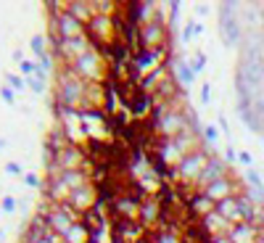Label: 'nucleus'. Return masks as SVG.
Masks as SVG:
<instances>
[{
	"label": "nucleus",
	"mask_w": 264,
	"mask_h": 243,
	"mask_svg": "<svg viewBox=\"0 0 264 243\" xmlns=\"http://www.w3.org/2000/svg\"><path fill=\"white\" fill-rule=\"evenodd\" d=\"M88 85L90 82H84L72 66L64 64L58 69V80H56V100H58V106L84 111L88 108Z\"/></svg>",
	"instance_id": "f257e3e1"
},
{
	"label": "nucleus",
	"mask_w": 264,
	"mask_h": 243,
	"mask_svg": "<svg viewBox=\"0 0 264 243\" xmlns=\"http://www.w3.org/2000/svg\"><path fill=\"white\" fill-rule=\"evenodd\" d=\"M72 69L80 74L84 82H106V74H108V66H106V58L98 48H90L84 50L80 58H74Z\"/></svg>",
	"instance_id": "f03ea898"
},
{
	"label": "nucleus",
	"mask_w": 264,
	"mask_h": 243,
	"mask_svg": "<svg viewBox=\"0 0 264 243\" xmlns=\"http://www.w3.org/2000/svg\"><path fill=\"white\" fill-rule=\"evenodd\" d=\"M212 156H214V154H209L206 148H198L196 154L185 156L182 164L174 170V172H177V185H182V188H196L198 177H201V172L206 170V164H209Z\"/></svg>",
	"instance_id": "7ed1b4c3"
},
{
	"label": "nucleus",
	"mask_w": 264,
	"mask_h": 243,
	"mask_svg": "<svg viewBox=\"0 0 264 243\" xmlns=\"http://www.w3.org/2000/svg\"><path fill=\"white\" fill-rule=\"evenodd\" d=\"M235 11H240V3L220 6V32H222V40L228 48L240 45V40H243V26H240V18L235 16Z\"/></svg>",
	"instance_id": "20e7f679"
},
{
	"label": "nucleus",
	"mask_w": 264,
	"mask_h": 243,
	"mask_svg": "<svg viewBox=\"0 0 264 243\" xmlns=\"http://www.w3.org/2000/svg\"><path fill=\"white\" fill-rule=\"evenodd\" d=\"M140 50H162L169 48V30L166 24H146L138 30Z\"/></svg>",
	"instance_id": "39448f33"
},
{
	"label": "nucleus",
	"mask_w": 264,
	"mask_h": 243,
	"mask_svg": "<svg viewBox=\"0 0 264 243\" xmlns=\"http://www.w3.org/2000/svg\"><path fill=\"white\" fill-rule=\"evenodd\" d=\"M69 204L74 209H77L82 217L88 212H92L100 204V193H98V185L96 182H90V185H84V188H80V190H72V198H69Z\"/></svg>",
	"instance_id": "423d86ee"
},
{
	"label": "nucleus",
	"mask_w": 264,
	"mask_h": 243,
	"mask_svg": "<svg viewBox=\"0 0 264 243\" xmlns=\"http://www.w3.org/2000/svg\"><path fill=\"white\" fill-rule=\"evenodd\" d=\"M238 180L235 177H222V180H216V182H212L209 188H204L201 193H206L209 198L214 201V204H220V201H224V198H232V196H240V193H246V190H240L238 188Z\"/></svg>",
	"instance_id": "0eeeda50"
},
{
	"label": "nucleus",
	"mask_w": 264,
	"mask_h": 243,
	"mask_svg": "<svg viewBox=\"0 0 264 243\" xmlns=\"http://www.w3.org/2000/svg\"><path fill=\"white\" fill-rule=\"evenodd\" d=\"M228 174H230V164L224 162V158H216V156H212V158H209V164H206V170L201 172V177H198V182H196V190H204V188H209L212 182L222 180V177H228Z\"/></svg>",
	"instance_id": "6e6552de"
},
{
	"label": "nucleus",
	"mask_w": 264,
	"mask_h": 243,
	"mask_svg": "<svg viewBox=\"0 0 264 243\" xmlns=\"http://www.w3.org/2000/svg\"><path fill=\"white\" fill-rule=\"evenodd\" d=\"M185 206H188V214H190V220H198V222H201L204 217H209V214L216 209V204H214L206 193L196 190L190 198L185 201Z\"/></svg>",
	"instance_id": "1a4fd4ad"
},
{
	"label": "nucleus",
	"mask_w": 264,
	"mask_h": 243,
	"mask_svg": "<svg viewBox=\"0 0 264 243\" xmlns=\"http://www.w3.org/2000/svg\"><path fill=\"white\" fill-rule=\"evenodd\" d=\"M42 193H45V201H50V204H69V198H72V188L66 185L64 180H48L45 177V182H42Z\"/></svg>",
	"instance_id": "9d476101"
},
{
	"label": "nucleus",
	"mask_w": 264,
	"mask_h": 243,
	"mask_svg": "<svg viewBox=\"0 0 264 243\" xmlns=\"http://www.w3.org/2000/svg\"><path fill=\"white\" fill-rule=\"evenodd\" d=\"M162 212H164V204L158 201L156 196H148V198H143V201H140V225H143V228L158 225Z\"/></svg>",
	"instance_id": "9b49d317"
},
{
	"label": "nucleus",
	"mask_w": 264,
	"mask_h": 243,
	"mask_svg": "<svg viewBox=\"0 0 264 243\" xmlns=\"http://www.w3.org/2000/svg\"><path fill=\"white\" fill-rule=\"evenodd\" d=\"M198 225H201V230L206 232V238L209 240H214V238H222V236H228L230 232V222L222 217V214H216V212H212L209 217H204L201 222H198Z\"/></svg>",
	"instance_id": "f8f14e48"
},
{
	"label": "nucleus",
	"mask_w": 264,
	"mask_h": 243,
	"mask_svg": "<svg viewBox=\"0 0 264 243\" xmlns=\"http://www.w3.org/2000/svg\"><path fill=\"white\" fill-rule=\"evenodd\" d=\"M150 108H154V96H148L146 90H135L132 92V98H130V104H127V111L135 119H140L143 114H150Z\"/></svg>",
	"instance_id": "ddd939ff"
},
{
	"label": "nucleus",
	"mask_w": 264,
	"mask_h": 243,
	"mask_svg": "<svg viewBox=\"0 0 264 243\" xmlns=\"http://www.w3.org/2000/svg\"><path fill=\"white\" fill-rule=\"evenodd\" d=\"M259 232H262V228L251 225V222H240V225H232L230 228L228 238L232 243H256L259 240Z\"/></svg>",
	"instance_id": "4468645a"
},
{
	"label": "nucleus",
	"mask_w": 264,
	"mask_h": 243,
	"mask_svg": "<svg viewBox=\"0 0 264 243\" xmlns=\"http://www.w3.org/2000/svg\"><path fill=\"white\" fill-rule=\"evenodd\" d=\"M66 11L77 18V22H82L88 26L92 22V16H96V3H92V0H69V3H66Z\"/></svg>",
	"instance_id": "2eb2a0df"
},
{
	"label": "nucleus",
	"mask_w": 264,
	"mask_h": 243,
	"mask_svg": "<svg viewBox=\"0 0 264 243\" xmlns=\"http://www.w3.org/2000/svg\"><path fill=\"white\" fill-rule=\"evenodd\" d=\"M58 180H64L72 190H80V188H84V185L92 182V174L88 170H72V172H61Z\"/></svg>",
	"instance_id": "dca6fc26"
},
{
	"label": "nucleus",
	"mask_w": 264,
	"mask_h": 243,
	"mask_svg": "<svg viewBox=\"0 0 264 243\" xmlns=\"http://www.w3.org/2000/svg\"><path fill=\"white\" fill-rule=\"evenodd\" d=\"M198 74L190 69V64L182 61V58H177L174 61V80H177V85H193Z\"/></svg>",
	"instance_id": "f3484780"
},
{
	"label": "nucleus",
	"mask_w": 264,
	"mask_h": 243,
	"mask_svg": "<svg viewBox=\"0 0 264 243\" xmlns=\"http://www.w3.org/2000/svg\"><path fill=\"white\" fill-rule=\"evenodd\" d=\"M66 243H90V228L84 222H77L69 232H66Z\"/></svg>",
	"instance_id": "a211bd4d"
},
{
	"label": "nucleus",
	"mask_w": 264,
	"mask_h": 243,
	"mask_svg": "<svg viewBox=\"0 0 264 243\" xmlns=\"http://www.w3.org/2000/svg\"><path fill=\"white\" fill-rule=\"evenodd\" d=\"M30 48H32V53L37 56V58H42V56H48V40H45L42 34H34L30 40Z\"/></svg>",
	"instance_id": "6ab92c4d"
},
{
	"label": "nucleus",
	"mask_w": 264,
	"mask_h": 243,
	"mask_svg": "<svg viewBox=\"0 0 264 243\" xmlns=\"http://www.w3.org/2000/svg\"><path fill=\"white\" fill-rule=\"evenodd\" d=\"M150 243H182V238L177 236V232H172V230H156L154 238H150Z\"/></svg>",
	"instance_id": "aec40b11"
},
{
	"label": "nucleus",
	"mask_w": 264,
	"mask_h": 243,
	"mask_svg": "<svg viewBox=\"0 0 264 243\" xmlns=\"http://www.w3.org/2000/svg\"><path fill=\"white\" fill-rule=\"evenodd\" d=\"M201 32H204V24L185 22V26H182V40H185V42H190V40H193V34H201Z\"/></svg>",
	"instance_id": "412c9836"
},
{
	"label": "nucleus",
	"mask_w": 264,
	"mask_h": 243,
	"mask_svg": "<svg viewBox=\"0 0 264 243\" xmlns=\"http://www.w3.org/2000/svg\"><path fill=\"white\" fill-rule=\"evenodd\" d=\"M6 80H8V88H11L14 92H22L26 88V80H22L18 74H6Z\"/></svg>",
	"instance_id": "4be33fe9"
},
{
	"label": "nucleus",
	"mask_w": 264,
	"mask_h": 243,
	"mask_svg": "<svg viewBox=\"0 0 264 243\" xmlns=\"http://www.w3.org/2000/svg\"><path fill=\"white\" fill-rule=\"evenodd\" d=\"M216 138H220V130L212 127V124H206V127H204V143H206V146H214Z\"/></svg>",
	"instance_id": "5701e85b"
},
{
	"label": "nucleus",
	"mask_w": 264,
	"mask_h": 243,
	"mask_svg": "<svg viewBox=\"0 0 264 243\" xmlns=\"http://www.w3.org/2000/svg\"><path fill=\"white\" fill-rule=\"evenodd\" d=\"M188 64H190V69H193L196 74H201V72L206 69V56H204V53H196L193 61H188Z\"/></svg>",
	"instance_id": "b1692460"
},
{
	"label": "nucleus",
	"mask_w": 264,
	"mask_h": 243,
	"mask_svg": "<svg viewBox=\"0 0 264 243\" xmlns=\"http://www.w3.org/2000/svg\"><path fill=\"white\" fill-rule=\"evenodd\" d=\"M16 206H18V201L14 198V196H3V198H0V209H3L6 214L16 212Z\"/></svg>",
	"instance_id": "393cba45"
},
{
	"label": "nucleus",
	"mask_w": 264,
	"mask_h": 243,
	"mask_svg": "<svg viewBox=\"0 0 264 243\" xmlns=\"http://www.w3.org/2000/svg\"><path fill=\"white\" fill-rule=\"evenodd\" d=\"M26 85L32 88V92L42 96V90H45V80H42V77H30V80H26Z\"/></svg>",
	"instance_id": "a878e982"
},
{
	"label": "nucleus",
	"mask_w": 264,
	"mask_h": 243,
	"mask_svg": "<svg viewBox=\"0 0 264 243\" xmlns=\"http://www.w3.org/2000/svg\"><path fill=\"white\" fill-rule=\"evenodd\" d=\"M18 69H22V74H24L26 80H30V77H34V72H37V64H32V61H22V64H18Z\"/></svg>",
	"instance_id": "bb28decb"
},
{
	"label": "nucleus",
	"mask_w": 264,
	"mask_h": 243,
	"mask_svg": "<svg viewBox=\"0 0 264 243\" xmlns=\"http://www.w3.org/2000/svg\"><path fill=\"white\" fill-rule=\"evenodd\" d=\"M0 98H3L8 106H14V104H16V100H14V98H16V92H14L11 88H8V85H3V88H0Z\"/></svg>",
	"instance_id": "cd10ccee"
},
{
	"label": "nucleus",
	"mask_w": 264,
	"mask_h": 243,
	"mask_svg": "<svg viewBox=\"0 0 264 243\" xmlns=\"http://www.w3.org/2000/svg\"><path fill=\"white\" fill-rule=\"evenodd\" d=\"M248 182H251V188H264V180L256 170H248Z\"/></svg>",
	"instance_id": "c85d7f7f"
},
{
	"label": "nucleus",
	"mask_w": 264,
	"mask_h": 243,
	"mask_svg": "<svg viewBox=\"0 0 264 243\" xmlns=\"http://www.w3.org/2000/svg\"><path fill=\"white\" fill-rule=\"evenodd\" d=\"M224 162H228L230 166H232L235 162H238V151H235L232 146H228V148H224Z\"/></svg>",
	"instance_id": "c756f323"
},
{
	"label": "nucleus",
	"mask_w": 264,
	"mask_h": 243,
	"mask_svg": "<svg viewBox=\"0 0 264 243\" xmlns=\"http://www.w3.org/2000/svg\"><path fill=\"white\" fill-rule=\"evenodd\" d=\"M6 172L14 174V177H24V174H22V166H18L16 162H8V164H6Z\"/></svg>",
	"instance_id": "7c9ffc66"
},
{
	"label": "nucleus",
	"mask_w": 264,
	"mask_h": 243,
	"mask_svg": "<svg viewBox=\"0 0 264 243\" xmlns=\"http://www.w3.org/2000/svg\"><path fill=\"white\" fill-rule=\"evenodd\" d=\"M24 182L30 185V188H40V177L32 174V172H30V174H24Z\"/></svg>",
	"instance_id": "2f4dec72"
},
{
	"label": "nucleus",
	"mask_w": 264,
	"mask_h": 243,
	"mask_svg": "<svg viewBox=\"0 0 264 243\" xmlns=\"http://www.w3.org/2000/svg\"><path fill=\"white\" fill-rule=\"evenodd\" d=\"M238 162H240V164H246V166H248V170H254V158H251V154H246V151H240V154H238Z\"/></svg>",
	"instance_id": "473e14b6"
},
{
	"label": "nucleus",
	"mask_w": 264,
	"mask_h": 243,
	"mask_svg": "<svg viewBox=\"0 0 264 243\" xmlns=\"http://www.w3.org/2000/svg\"><path fill=\"white\" fill-rule=\"evenodd\" d=\"M209 98H212V85L206 82V85L201 88V104H209Z\"/></svg>",
	"instance_id": "72a5a7b5"
},
{
	"label": "nucleus",
	"mask_w": 264,
	"mask_h": 243,
	"mask_svg": "<svg viewBox=\"0 0 264 243\" xmlns=\"http://www.w3.org/2000/svg\"><path fill=\"white\" fill-rule=\"evenodd\" d=\"M220 130L224 135H230V130H228V119H224V114H220Z\"/></svg>",
	"instance_id": "f704fd0d"
},
{
	"label": "nucleus",
	"mask_w": 264,
	"mask_h": 243,
	"mask_svg": "<svg viewBox=\"0 0 264 243\" xmlns=\"http://www.w3.org/2000/svg\"><path fill=\"white\" fill-rule=\"evenodd\" d=\"M196 11H198V14H206V11H209V6H206V3H198Z\"/></svg>",
	"instance_id": "c9c22d12"
},
{
	"label": "nucleus",
	"mask_w": 264,
	"mask_h": 243,
	"mask_svg": "<svg viewBox=\"0 0 264 243\" xmlns=\"http://www.w3.org/2000/svg\"><path fill=\"white\" fill-rule=\"evenodd\" d=\"M209 243H232L228 236H222V238H214V240H209Z\"/></svg>",
	"instance_id": "e433bc0d"
},
{
	"label": "nucleus",
	"mask_w": 264,
	"mask_h": 243,
	"mask_svg": "<svg viewBox=\"0 0 264 243\" xmlns=\"http://www.w3.org/2000/svg\"><path fill=\"white\" fill-rule=\"evenodd\" d=\"M256 243H264V230L259 232V240H256Z\"/></svg>",
	"instance_id": "4c0bfd02"
},
{
	"label": "nucleus",
	"mask_w": 264,
	"mask_h": 243,
	"mask_svg": "<svg viewBox=\"0 0 264 243\" xmlns=\"http://www.w3.org/2000/svg\"><path fill=\"white\" fill-rule=\"evenodd\" d=\"M3 148H6V140H0V151H3Z\"/></svg>",
	"instance_id": "58836bf2"
},
{
	"label": "nucleus",
	"mask_w": 264,
	"mask_h": 243,
	"mask_svg": "<svg viewBox=\"0 0 264 243\" xmlns=\"http://www.w3.org/2000/svg\"><path fill=\"white\" fill-rule=\"evenodd\" d=\"M61 243H66V240H61Z\"/></svg>",
	"instance_id": "ea45409f"
},
{
	"label": "nucleus",
	"mask_w": 264,
	"mask_h": 243,
	"mask_svg": "<svg viewBox=\"0 0 264 243\" xmlns=\"http://www.w3.org/2000/svg\"><path fill=\"white\" fill-rule=\"evenodd\" d=\"M262 230H264V228H262Z\"/></svg>",
	"instance_id": "a19ab883"
}]
</instances>
